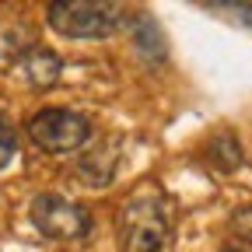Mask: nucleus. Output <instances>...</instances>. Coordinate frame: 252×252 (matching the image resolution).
Segmentation results:
<instances>
[{"label":"nucleus","mask_w":252,"mask_h":252,"mask_svg":"<svg viewBox=\"0 0 252 252\" xmlns=\"http://www.w3.org/2000/svg\"><path fill=\"white\" fill-rule=\"evenodd\" d=\"M123 252H161L172 238V207L161 189H137L123 207Z\"/></svg>","instance_id":"f257e3e1"},{"label":"nucleus","mask_w":252,"mask_h":252,"mask_svg":"<svg viewBox=\"0 0 252 252\" xmlns=\"http://www.w3.org/2000/svg\"><path fill=\"white\" fill-rule=\"evenodd\" d=\"M46 21L63 39H109L123 28V7L105 0H60L46 7Z\"/></svg>","instance_id":"f03ea898"},{"label":"nucleus","mask_w":252,"mask_h":252,"mask_svg":"<svg viewBox=\"0 0 252 252\" xmlns=\"http://www.w3.org/2000/svg\"><path fill=\"white\" fill-rule=\"evenodd\" d=\"M28 137L46 154H70L88 144L91 123L70 109H42L28 119Z\"/></svg>","instance_id":"7ed1b4c3"},{"label":"nucleus","mask_w":252,"mask_h":252,"mask_svg":"<svg viewBox=\"0 0 252 252\" xmlns=\"http://www.w3.org/2000/svg\"><path fill=\"white\" fill-rule=\"evenodd\" d=\"M28 214H32V224L39 228V235L53 242H77L91 231V214L60 193H39L32 200Z\"/></svg>","instance_id":"20e7f679"},{"label":"nucleus","mask_w":252,"mask_h":252,"mask_svg":"<svg viewBox=\"0 0 252 252\" xmlns=\"http://www.w3.org/2000/svg\"><path fill=\"white\" fill-rule=\"evenodd\" d=\"M63 74V60L53 49H28L18 60V77L32 88H53Z\"/></svg>","instance_id":"39448f33"},{"label":"nucleus","mask_w":252,"mask_h":252,"mask_svg":"<svg viewBox=\"0 0 252 252\" xmlns=\"http://www.w3.org/2000/svg\"><path fill=\"white\" fill-rule=\"evenodd\" d=\"M116 165H119V147H116L112 140H102V144L77 165V175H81L84 186H91V189H105V186L112 182V175H116Z\"/></svg>","instance_id":"423d86ee"},{"label":"nucleus","mask_w":252,"mask_h":252,"mask_svg":"<svg viewBox=\"0 0 252 252\" xmlns=\"http://www.w3.org/2000/svg\"><path fill=\"white\" fill-rule=\"evenodd\" d=\"M207 158L214 161V168H220V172L242 168V144H238V137L231 130H217L210 137V144H207Z\"/></svg>","instance_id":"0eeeda50"},{"label":"nucleus","mask_w":252,"mask_h":252,"mask_svg":"<svg viewBox=\"0 0 252 252\" xmlns=\"http://www.w3.org/2000/svg\"><path fill=\"white\" fill-rule=\"evenodd\" d=\"M133 39H137V46H140L144 56H154V60L165 56V39H161V28L154 25V18L137 14V21H133Z\"/></svg>","instance_id":"6e6552de"},{"label":"nucleus","mask_w":252,"mask_h":252,"mask_svg":"<svg viewBox=\"0 0 252 252\" xmlns=\"http://www.w3.org/2000/svg\"><path fill=\"white\" fill-rule=\"evenodd\" d=\"M18 154V137H14V126L7 123V116L0 112V168L11 165V158Z\"/></svg>","instance_id":"1a4fd4ad"},{"label":"nucleus","mask_w":252,"mask_h":252,"mask_svg":"<svg viewBox=\"0 0 252 252\" xmlns=\"http://www.w3.org/2000/svg\"><path fill=\"white\" fill-rule=\"evenodd\" d=\"M231 231H235V238H242L245 245H252V203L238 207L231 214Z\"/></svg>","instance_id":"9d476101"},{"label":"nucleus","mask_w":252,"mask_h":252,"mask_svg":"<svg viewBox=\"0 0 252 252\" xmlns=\"http://www.w3.org/2000/svg\"><path fill=\"white\" fill-rule=\"evenodd\" d=\"M224 7H228V11H238V18L252 28V4H224Z\"/></svg>","instance_id":"9b49d317"},{"label":"nucleus","mask_w":252,"mask_h":252,"mask_svg":"<svg viewBox=\"0 0 252 252\" xmlns=\"http://www.w3.org/2000/svg\"><path fill=\"white\" fill-rule=\"evenodd\" d=\"M220 252H238V249H220Z\"/></svg>","instance_id":"f8f14e48"}]
</instances>
